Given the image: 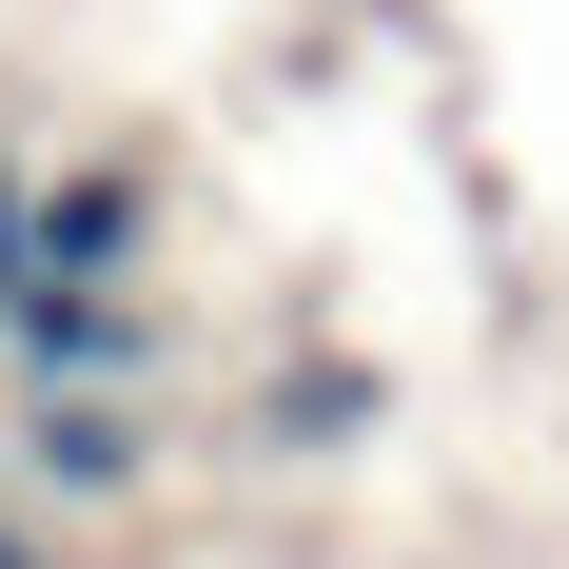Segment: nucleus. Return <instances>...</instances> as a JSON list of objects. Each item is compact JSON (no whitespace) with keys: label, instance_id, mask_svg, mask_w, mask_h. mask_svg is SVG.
<instances>
[{"label":"nucleus","instance_id":"nucleus-1","mask_svg":"<svg viewBox=\"0 0 569 569\" xmlns=\"http://www.w3.org/2000/svg\"><path fill=\"white\" fill-rule=\"evenodd\" d=\"M138 276H158V158H40L20 295H138Z\"/></svg>","mask_w":569,"mask_h":569},{"label":"nucleus","instance_id":"nucleus-2","mask_svg":"<svg viewBox=\"0 0 569 569\" xmlns=\"http://www.w3.org/2000/svg\"><path fill=\"white\" fill-rule=\"evenodd\" d=\"M0 471H20L40 511H138V491H158V412L138 393H20Z\"/></svg>","mask_w":569,"mask_h":569},{"label":"nucleus","instance_id":"nucleus-3","mask_svg":"<svg viewBox=\"0 0 569 569\" xmlns=\"http://www.w3.org/2000/svg\"><path fill=\"white\" fill-rule=\"evenodd\" d=\"M373 412H393V373H373V353H315V373H276V393H256V452H276V471H335Z\"/></svg>","mask_w":569,"mask_h":569},{"label":"nucleus","instance_id":"nucleus-4","mask_svg":"<svg viewBox=\"0 0 569 569\" xmlns=\"http://www.w3.org/2000/svg\"><path fill=\"white\" fill-rule=\"evenodd\" d=\"M0 569H59V550H40V530H20V511H0Z\"/></svg>","mask_w":569,"mask_h":569}]
</instances>
